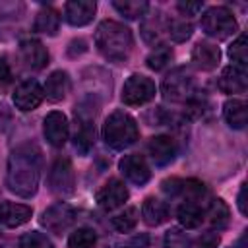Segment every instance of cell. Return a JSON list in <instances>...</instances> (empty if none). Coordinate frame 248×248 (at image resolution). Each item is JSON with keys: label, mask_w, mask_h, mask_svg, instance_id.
Returning a JSON list of instances; mask_svg holds the SVG:
<instances>
[{"label": "cell", "mask_w": 248, "mask_h": 248, "mask_svg": "<svg viewBox=\"0 0 248 248\" xmlns=\"http://www.w3.org/2000/svg\"><path fill=\"white\" fill-rule=\"evenodd\" d=\"M43 170V155L35 143H19L8 157L6 186L19 198H31L37 194Z\"/></svg>", "instance_id": "6da1fadb"}, {"label": "cell", "mask_w": 248, "mask_h": 248, "mask_svg": "<svg viewBox=\"0 0 248 248\" xmlns=\"http://www.w3.org/2000/svg\"><path fill=\"white\" fill-rule=\"evenodd\" d=\"M95 45H97V50L108 62L122 64L132 54L134 37H132V31L124 23L114 21V19H105L97 25Z\"/></svg>", "instance_id": "7a4b0ae2"}, {"label": "cell", "mask_w": 248, "mask_h": 248, "mask_svg": "<svg viewBox=\"0 0 248 248\" xmlns=\"http://www.w3.org/2000/svg\"><path fill=\"white\" fill-rule=\"evenodd\" d=\"M138 138H140V130L134 116H130L124 110H114L107 116L103 124V140L108 147L122 151L134 145Z\"/></svg>", "instance_id": "3957f363"}, {"label": "cell", "mask_w": 248, "mask_h": 248, "mask_svg": "<svg viewBox=\"0 0 248 248\" xmlns=\"http://www.w3.org/2000/svg\"><path fill=\"white\" fill-rule=\"evenodd\" d=\"M163 97L170 103H186L198 93L194 72L186 66L174 68L165 79H163Z\"/></svg>", "instance_id": "277c9868"}, {"label": "cell", "mask_w": 248, "mask_h": 248, "mask_svg": "<svg viewBox=\"0 0 248 248\" xmlns=\"http://www.w3.org/2000/svg\"><path fill=\"white\" fill-rule=\"evenodd\" d=\"M200 25H202V31L207 37H213L217 41L229 39L238 29L234 14L229 8H225V6H211V8H207L202 14Z\"/></svg>", "instance_id": "5b68a950"}, {"label": "cell", "mask_w": 248, "mask_h": 248, "mask_svg": "<svg viewBox=\"0 0 248 248\" xmlns=\"http://www.w3.org/2000/svg\"><path fill=\"white\" fill-rule=\"evenodd\" d=\"M48 188L58 198H70L76 190V174L68 157H58L48 170Z\"/></svg>", "instance_id": "8992f818"}, {"label": "cell", "mask_w": 248, "mask_h": 248, "mask_svg": "<svg viewBox=\"0 0 248 248\" xmlns=\"http://www.w3.org/2000/svg\"><path fill=\"white\" fill-rule=\"evenodd\" d=\"M155 93H157V87L151 78L134 74L124 81L122 103L128 107H140V105H145L147 101H151L155 97Z\"/></svg>", "instance_id": "52a82bcc"}, {"label": "cell", "mask_w": 248, "mask_h": 248, "mask_svg": "<svg viewBox=\"0 0 248 248\" xmlns=\"http://www.w3.org/2000/svg\"><path fill=\"white\" fill-rule=\"evenodd\" d=\"M74 221H76V209L64 202H58V203L46 207L41 215V225L46 231L56 232V234L66 232Z\"/></svg>", "instance_id": "ba28073f"}, {"label": "cell", "mask_w": 248, "mask_h": 248, "mask_svg": "<svg viewBox=\"0 0 248 248\" xmlns=\"http://www.w3.org/2000/svg\"><path fill=\"white\" fill-rule=\"evenodd\" d=\"M118 169L120 172L124 174L126 180H130L132 184L136 186H143L149 178H151V169L145 161L143 155L140 153H130V155H124L118 163Z\"/></svg>", "instance_id": "9c48e42d"}, {"label": "cell", "mask_w": 248, "mask_h": 248, "mask_svg": "<svg viewBox=\"0 0 248 248\" xmlns=\"http://www.w3.org/2000/svg\"><path fill=\"white\" fill-rule=\"evenodd\" d=\"M167 25H169V17L155 10L151 14H145L143 19H141V37L147 45L151 46H159V45H165L163 39L167 37Z\"/></svg>", "instance_id": "30bf717a"}, {"label": "cell", "mask_w": 248, "mask_h": 248, "mask_svg": "<svg viewBox=\"0 0 248 248\" xmlns=\"http://www.w3.org/2000/svg\"><path fill=\"white\" fill-rule=\"evenodd\" d=\"M128 196H130V192L124 186V182H120L118 178H110L97 192V203L103 211H114V209H118L126 203Z\"/></svg>", "instance_id": "8fae6325"}, {"label": "cell", "mask_w": 248, "mask_h": 248, "mask_svg": "<svg viewBox=\"0 0 248 248\" xmlns=\"http://www.w3.org/2000/svg\"><path fill=\"white\" fill-rule=\"evenodd\" d=\"M43 132H45V138L50 145L62 147L70 136V124H68L66 114L60 110L48 112L45 116V122H43Z\"/></svg>", "instance_id": "7c38bea8"}, {"label": "cell", "mask_w": 248, "mask_h": 248, "mask_svg": "<svg viewBox=\"0 0 248 248\" xmlns=\"http://www.w3.org/2000/svg\"><path fill=\"white\" fill-rule=\"evenodd\" d=\"M43 97H45V93H43V87L39 85L37 79H23L14 91V105L19 110L29 112L41 105Z\"/></svg>", "instance_id": "4fadbf2b"}, {"label": "cell", "mask_w": 248, "mask_h": 248, "mask_svg": "<svg viewBox=\"0 0 248 248\" xmlns=\"http://www.w3.org/2000/svg\"><path fill=\"white\" fill-rule=\"evenodd\" d=\"M147 153L157 167H167L176 157V141L170 136H155L147 143Z\"/></svg>", "instance_id": "5bb4252c"}, {"label": "cell", "mask_w": 248, "mask_h": 248, "mask_svg": "<svg viewBox=\"0 0 248 248\" xmlns=\"http://www.w3.org/2000/svg\"><path fill=\"white\" fill-rule=\"evenodd\" d=\"M19 56L31 70H43L48 64V50L37 39H23L19 43Z\"/></svg>", "instance_id": "9a60e30c"}, {"label": "cell", "mask_w": 248, "mask_h": 248, "mask_svg": "<svg viewBox=\"0 0 248 248\" xmlns=\"http://www.w3.org/2000/svg\"><path fill=\"white\" fill-rule=\"evenodd\" d=\"M97 12V4L93 0H72L64 4V17L74 27L87 25Z\"/></svg>", "instance_id": "2e32d148"}, {"label": "cell", "mask_w": 248, "mask_h": 248, "mask_svg": "<svg viewBox=\"0 0 248 248\" xmlns=\"http://www.w3.org/2000/svg\"><path fill=\"white\" fill-rule=\"evenodd\" d=\"M219 60H221V50L217 45L213 43H207V41H200L196 43V46L192 48V64L198 68V70H203V72H211L219 66Z\"/></svg>", "instance_id": "e0dca14e"}, {"label": "cell", "mask_w": 248, "mask_h": 248, "mask_svg": "<svg viewBox=\"0 0 248 248\" xmlns=\"http://www.w3.org/2000/svg\"><path fill=\"white\" fill-rule=\"evenodd\" d=\"M217 87L223 93L234 95V93H244L248 87V78H246V70L238 68V66H227L223 68L219 79H217Z\"/></svg>", "instance_id": "ac0fdd59"}, {"label": "cell", "mask_w": 248, "mask_h": 248, "mask_svg": "<svg viewBox=\"0 0 248 248\" xmlns=\"http://www.w3.org/2000/svg\"><path fill=\"white\" fill-rule=\"evenodd\" d=\"M33 215V209L29 205H23V203H14V202H4L0 203V223L10 227V229H16V227H21L25 225Z\"/></svg>", "instance_id": "d6986e66"}, {"label": "cell", "mask_w": 248, "mask_h": 248, "mask_svg": "<svg viewBox=\"0 0 248 248\" xmlns=\"http://www.w3.org/2000/svg\"><path fill=\"white\" fill-rule=\"evenodd\" d=\"M70 87H72V81H70L68 72L56 70V72H52V74L46 78L45 87H43V93H45V97H46L48 101L58 103V101H62V99L70 93Z\"/></svg>", "instance_id": "ffe728a7"}, {"label": "cell", "mask_w": 248, "mask_h": 248, "mask_svg": "<svg viewBox=\"0 0 248 248\" xmlns=\"http://www.w3.org/2000/svg\"><path fill=\"white\" fill-rule=\"evenodd\" d=\"M205 205H207V203L184 200V203H180L178 209H176V217H178L180 225H182L184 229H198V227L202 225V221H203Z\"/></svg>", "instance_id": "44dd1931"}, {"label": "cell", "mask_w": 248, "mask_h": 248, "mask_svg": "<svg viewBox=\"0 0 248 248\" xmlns=\"http://www.w3.org/2000/svg\"><path fill=\"white\" fill-rule=\"evenodd\" d=\"M169 205L159 198H147L141 205V217L149 227H159L169 219Z\"/></svg>", "instance_id": "7402d4cb"}, {"label": "cell", "mask_w": 248, "mask_h": 248, "mask_svg": "<svg viewBox=\"0 0 248 248\" xmlns=\"http://www.w3.org/2000/svg\"><path fill=\"white\" fill-rule=\"evenodd\" d=\"M203 219H207V223L221 231L229 225L231 221V211H229V205L221 200V198H211L205 205V213H203Z\"/></svg>", "instance_id": "603a6c76"}, {"label": "cell", "mask_w": 248, "mask_h": 248, "mask_svg": "<svg viewBox=\"0 0 248 248\" xmlns=\"http://www.w3.org/2000/svg\"><path fill=\"white\" fill-rule=\"evenodd\" d=\"M76 134H74V147L87 155L95 143V124L91 120H76Z\"/></svg>", "instance_id": "cb8c5ba5"}, {"label": "cell", "mask_w": 248, "mask_h": 248, "mask_svg": "<svg viewBox=\"0 0 248 248\" xmlns=\"http://www.w3.org/2000/svg\"><path fill=\"white\" fill-rule=\"evenodd\" d=\"M223 116L227 120V124L234 130H242L246 126V103L242 99H229L223 105Z\"/></svg>", "instance_id": "d4e9b609"}, {"label": "cell", "mask_w": 248, "mask_h": 248, "mask_svg": "<svg viewBox=\"0 0 248 248\" xmlns=\"http://www.w3.org/2000/svg\"><path fill=\"white\" fill-rule=\"evenodd\" d=\"M33 27H35V31L52 37V35L58 33V27H60V14H58L54 8L46 6V8H43V10L37 14Z\"/></svg>", "instance_id": "484cf974"}, {"label": "cell", "mask_w": 248, "mask_h": 248, "mask_svg": "<svg viewBox=\"0 0 248 248\" xmlns=\"http://www.w3.org/2000/svg\"><path fill=\"white\" fill-rule=\"evenodd\" d=\"M112 8L120 16L128 17V19H138V17H143L147 14L149 4L143 2V0H114L112 2Z\"/></svg>", "instance_id": "4316f807"}, {"label": "cell", "mask_w": 248, "mask_h": 248, "mask_svg": "<svg viewBox=\"0 0 248 248\" xmlns=\"http://www.w3.org/2000/svg\"><path fill=\"white\" fill-rule=\"evenodd\" d=\"M194 33V27L188 19L184 17H178V19H169V25H167V37H170L174 43H184L192 37Z\"/></svg>", "instance_id": "83f0119b"}, {"label": "cell", "mask_w": 248, "mask_h": 248, "mask_svg": "<svg viewBox=\"0 0 248 248\" xmlns=\"http://www.w3.org/2000/svg\"><path fill=\"white\" fill-rule=\"evenodd\" d=\"M97 244V232L93 229H76L68 238V248H93Z\"/></svg>", "instance_id": "f1b7e54d"}, {"label": "cell", "mask_w": 248, "mask_h": 248, "mask_svg": "<svg viewBox=\"0 0 248 248\" xmlns=\"http://www.w3.org/2000/svg\"><path fill=\"white\" fill-rule=\"evenodd\" d=\"M170 60H172V48L167 46V45H159V46H155V48L149 52V56L145 58V64H147L151 70L159 72V70H163Z\"/></svg>", "instance_id": "f546056e"}, {"label": "cell", "mask_w": 248, "mask_h": 248, "mask_svg": "<svg viewBox=\"0 0 248 248\" xmlns=\"http://www.w3.org/2000/svg\"><path fill=\"white\" fill-rule=\"evenodd\" d=\"M138 223V209L136 207H126L124 211H120L118 215L110 217V225L114 231L118 232H128L136 227Z\"/></svg>", "instance_id": "4dcf8cb0"}, {"label": "cell", "mask_w": 248, "mask_h": 248, "mask_svg": "<svg viewBox=\"0 0 248 248\" xmlns=\"http://www.w3.org/2000/svg\"><path fill=\"white\" fill-rule=\"evenodd\" d=\"M229 56L234 62V66L238 68H246V60H248V46H246V35L240 33L236 37V41H232V45L229 46Z\"/></svg>", "instance_id": "1f68e13d"}, {"label": "cell", "mask_w": 248, "mask_h": 248, "mask_svg": "<svg viewBox=\"0 0 248 248\" xmlns=\"http://www.w3.org/2000/svg\"><path fill=\"white\" fill-rule=\"evenodd\" d=\"M19 248H54V244L46 234H43L39 231H31V232L21 234Z\"/></svg>", "instance_id": "d6a6232c"}, {"label": "cell", "mask_w": 248, "mask_h": 248, "mask_svg": "<svg viewBox=\"0 0 248 248\" xmlns=\"http://www.w3.org/2000/svg\"><path fill=\"white\" fill-rule=\"evenodd\" d=\"M165 248H190V238L182 229L170 227L165 232Z\"/></svg>", "instance_id": "836d02e7"}, {"label": "cell", "mask_w": 248, "mask_h": 248, "mask_svg": "<svg viewBox=\"0 0 248 248\" xmlns=\"http://www.w3.org/2000/svg\"><path fill=\"white\" fill-rule=\"evenodd\" d=\"M25 6L21 2H0V19H16L23 16Z\"/></svg>", "instance_id": "e575fe53"}, {"label": "cell", "mask_w": 248, "mask_h": 248, "mask_svg": "<svg viewBox=\"0 0 248 248\" xmlns=\"http://www.w3.org/2000/svg\"><path fill=\"white\" fill-rule=\"evenodd\" d=\"M219 242H221L219 232H215V231H207V232H203V234L198 238L196 248H217Z\"/></svg>", "instance_id": "d590c367"}, {"label": "cell", "mask_w": 248, "mask_h": 248, "mask_svg": "<svg viewBox=\"0 0 248 248\" xmlns=\"http://www.w3.org/2000/svg\"><path fill=\"white\" fill-rule=\"evenodd\" d=\"M147 244H149V236L147 234H136V236H130L124 242L114 244L112 248H147Z\"/></svg>", "instance_id": "8d00e7d4"}, {"label": "cell", "mask_w": 248, "mask_h": 248, "mask_svg": "<svg viewBox=\"0 0 248 248\" xmlns=\"http://www.w3.org/2000/svg\"><path fill=\"white\" fill-rule=\"evenodd\" d=\"M203 8L202 2H178L176 4V10L180 12V16L186 19V17H192V16H198V12Z\"/></svg>", "instance_id": "74e56055"}, {"label": "cell", "mask_w": 248, "mask_h": 248, "mask_svg": "<svg viewBox=\"0 0 248 248\" xmlns=\"http://www.w3.org/2000/svg\"><path fill=\"white\" fill-rule=\"evenodd\" d=\"M12 83V68L6 56H0V91Z\"/></svg>", "instance_id": "f35d334b"}, {"label": "cell", "mask_w": 248, "mask_h": 248, "mask_svg": "<svg viewBox=\"0 0 248 248\" xmlns=\"http://www.w3.org/2000/svg\"><path fill=\"white\" fill-rule=\"evenodd\" d=\"M161 190L169 196H180L182 190V180L180 178H167L161 182Z\"/></svg>", "instance_id": "ab89813d"}, {"label": "cell", "mask_w": 248, "mask_h": 248, "mask_svg": "<svg viewBox=\"0 0 248 248\" xmlns=\"http://www.w3.org/2000/svg\"><path fill=\"white\" fill-rule=\"evenodd\" d=\"M87 50V43L83 39H74L68 46V54L70 56H78V54H83Z\"/></svg>", "instance_id": "60d3db41"}, {"label": "cell", "mask_w": 248, "mask_h": 248, "mask_svg": "<svg viewBox=\"0 0 248 248\" xmlns=\"http://www.w3.org/2000/svg\"><path fill=\"white\" fill-rule=\"evenodd\" d=\"M236 205H238V211L242 215H246V182L240 184V190H238V198H236Z\"/></svg>", "instance_id": "b9f144b4"}, {"label": "cell", "mask_w": 248, "mask_h": 248, "mask_svg": "<svg viewBox=\"0 0 248 248\" xmlns=\"http://www.w3.org/2000/svg\"><path fill=\"white\" fill-rule=\"evenodd\" d=\"M12 122V114L6 105H0V132H4Z\"/></svg>", "instance_id": "7bdbcfd3"}, {"label": "cell", "mask_w": 248, "mask_h": 248, "mask_svg": "<svg viewBox=\"0 0 248 248\" xmlns=\"http://www.w3.org/2000/svg\"><path fill=\"white\" fill-rule=\"evenodd\" d=\"M0 248H2V234H0Z\"/></svg>", "instance_id": "ee69618b"}, {"label": "cell", "mask_w": 248, "mask_h": 248, "mask_svg": "<svg viewBox=\"0 0 248 248\" xmlns=\"http://www.w3.org/2000/svg\"><path fill=\"white\" fill-rule=\"evenodd\" d=\"M231 248H234V246H231Z\"/></svg>", "instance_id": "f6af8a7d"}]
</instances>
